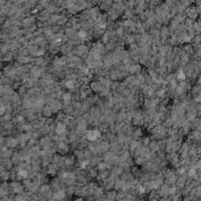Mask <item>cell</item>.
Wrapping results in <instances>:
<instances>
[{"mask_svg": "<svg viewBox=\"0 0 201 201\" xmlns=\"http://www.w3.org/2000/svg\"><path fill=\"white\" fill-rule=\"evenodd\" d=\"M101 137V133L99 129H90L86 131V139L88 141H95Z\"/></svg>", "mask_w": 201, "mask_h": 201, "instance_id": "cell-1", "label": "cell"}, {"mask_svg": "<svg viewBox=\"0 0 201 201\" xmlns=\"http://www.w3.org/2000/svg\"><path fill=\"white\" fill-rule=\"evenodd\" d=\"M55 133H57L58 135H60V137L66 135V126L64 124H59L57 126V128H55Z\"/></svg>", "mask_w": 201, "mask_h": 201, "instance_id": "cell-2", "label": "cell"}, {"mask_svg": "<svg viewBox=\"0 0 201 201\" xmlns=\"http://www.w3.org/2000/svg\"><path fill=\"white\" fill-rule=\"evenodd\" d=\"M186 78H187L186 73L183 72V71H181V69H180L179 72L176 73V79L180 80V81H185V80H186Z\"/></svg>", "mask_w": 201, "mask_h": 201, "instance_id": "cell-3", "label": "cell"}, {"mask_svg": "<svg viewBox=\"0 0 201 201\" xmlns=\"http://www.w3.org/2000/svg\"><path fill=\"white\" fill-rule=\"evenodd\" d=\"M54 197H55V200H64L65 199V193L62 192V190H58L57 193L54 194Z\"/></svg>", "mask_w": 201, "mask_h": 201, "instance_id": "cell-4", "label": "cell"}, {"mask_svg": "<svg viewBox=\"0 0 201 201\" xmlns=\"http://www.w3.org/2000/svg\"><path fill=\"white\" fill-rule=\"evenodd\" d=\"M92 88H93V91L98 92V91L102 90V85H101V83H94V84H92Z\"/></svg>", "mask_w": 201, "mask_h": 201, "instance_id": "cell-5", "label": "cell"}, {"mask_svg": "<svg viewBox=\"0 0 201 201\" xmlns=\"http://www.w3.org/2000/svg\"><path fill=\"white\" fill-rule=\"evenodd\" d=\"M78 38H79V40H86L87 32H85V31H79V32H78Z\"/></svg>", "mask_w": 201, "mask_h": 201, "instance_id": "cell-6", "label": "cell"}, {"mask_svg": "<svg viewBox=\"0 0 201 201\" xmlns=\"http://www.w3.org/2000/svg\"><path fill=\"white\" fill-rule=\"evenodd\" d=\"M62 99H64V101L66 104H68L69 101H71V99H72V95L69 93H64L62 94Z\"/></svg>", "mask_w": 201, "mask_h": 201, "instance_id": "cell-7", "label": "cell"}, {"mask_svg": "<svg viewBox=\"0 0 201 201\" xmlns=\"http://www.w3.org/2000/svg\"><path fill=\"white\" fill-rule=\"evenodd\" d=\"M74 80H67V81H66V87H67V88H71V90H73V88H74V87H75V85H74Z\"/></svg>", "mask_w": 201, "mask_h": 201, "instance_id": "cell-8", "label": "cell"}, {"mask_svg": "<svg viewBox=\"0 0 201 201\" xmlns=\"http://www.w3.org/2000/svg\"><path fill=\"white\" fill-rule=\"evenodd\" d=\"M149 148H151V151H158L159 149V146H158V144L155 142V141H152L151 144H149Z\"/></svg>", "mask_w": 201, "mask_h": 201, "instance_id": "cell-9", "label": "cell"}, {"mask_svg": "<svg viewBox=\"0 0 201 201\" xmlns=\"http://www.w3.org/2000/svg\"><path fill=\"white\" fill-rule=\"evenodd\" d=\"M129 71H131V73L139 72V71H140V67H139L138 65H133V66H129Z\"/></svg>", "mask_w": 201, "mask_h": 201, "instance_id": "cell-10", "label": "cell"}, {"mask_svg": "<svg viewBox=\"0 0 201 201\" xmlns=\"http://www.w3.org/2000/svg\"><path fill=\"white\" fill-rule=\"evenodd\" d=\"M73 162H74L73 158H67L66 159V161H65V164H66V165H72Z\"/></svg>", "mask_w": 201, "mask_h": 201, "instance_id": "cell-11", "label": "cell"}]
</instances>
